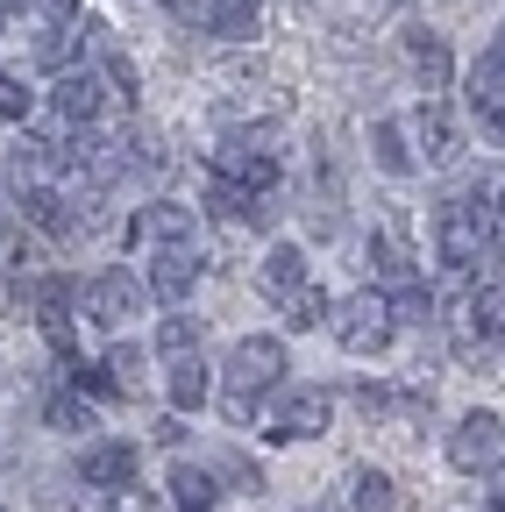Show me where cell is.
Instances as JSON below:
<instances>
[{
  "mask_svg": "<svg viewBox=\"0 0 505 512\" xmlns=\"http://www.w3.org/2000/svg\"><path fill=\"white\" fill-rule=\"evenodd\" d=\"M484 242H491V228H484V207L470 200V192H463V200H441V207H434V249H441V271H449L456 285H470V271L491 264Z\"/></svg>",
  "mask_w": 505,
  "mask_h": 512,
  "instance_id": "6da1fadb",
  "label": "cell"
},
{
  "mask_svg": "<svg viewBox=\"0 0 505 512\" xmlns=\"http://www.w3.org/2000/svg\"><path fill=\"white\" fill-rule=\"evenodd\" d=\"M392 335H399V313H392L385 292H356V299L342 306V320H335V342H342L349 356H385Z\"/></svg>",
  "mask_w": 505,
  "mask_h": 512,
  "instance_id": "7a4b0ae2",
  "label": "cell"
},
{
  "mask_svg": "<svg viewBox=\"0 0 505 512\" xmlns=\"http://www.w3.org/2000/svg\"><path fill=\"white\" fill-rule=\"evenodd\" d=\"M449 463L463 477H498L505 470V420L498 413H463L449 434Z\"/></svg>",
  "mask_w": 505,
  "mask_h": 512,
  "instance_id": "3957f363",
  "label": "cell"
},
{
  "mask_svg": "<svg viewBox=\"0 0 505 512\" xmlns=\"http://www.w3.org/2000/svg\"><path fill=\"white\" fill-rule=\"evenodd\" d=\"M328 413H335V399L321 384H292V392H278V406L264 413V427H271V441H321Z\"/></svg>",
  "mask_w": 505,
  "mask_h": 512,
  "instance_id": "277c9868",
  "label": "cell"
},
{
  "mask_svg": "<svg viewBox=\"0 0 505 512\" xmlns=\"http://www.w3.org/2000/svg\"><path fill=\"white\" fill-rule=\"evenodd\" d=\"M278 377H285V342L278 335H242L228 349V392L264 399V392H278Z\"/></svg>",
  "mask_w": 505,
  "mask_h": 512,
  "instance_id": "5b68a950",
  "label": "cell"
},
{
  "mask_svg": "<svg viewBox=\"0 0 505 512\" xmlns=\"http://www.w3.org/2000/svg\"><path fill=\"white\" fill-rule=\"evenodd\" d=\"M86 313H93V328H107V335H114V328H129V320L143 313V285H136V271H121V264L100 271V278L86 285Z\"/></svg>",
  "mask_w": 505,
  "mask_h": 512,
  "instance_id": "8992f818",
  "label": "cell"
},
{
  "mask_svg": "<svg viewBox=\"0 0 505 512\" xmlns=\"http://www.w3.org/2000/svg\"><path fill=\"white\" fill-rule=\"evenodd\" d=\"M214 178H235V185H249V192H271V185H278V157L264 150V136H228V143L214 150Z\"/></svg>",
  "mask_w": 505,
  "mask_h": 512,
  "instance_id": "52a82bcc",
  "label": "cell"
},
{
  "mask_svg": "<svg viewBox=\"0 0 505 512\" xmlns=\"http://www.w3.org/2000/svg\"><path fill=\"white\" fill-rule=\"evenodd\" d=\"M193 285H200L193 242H157V256H150V292L171 299V306H185V299H193Z\"/></svg>",
  "mask_w": 505,
  "mask_h": 512,
  "instance_id": "ba28073f",
  "label": "cell"
},
{
  "mask_svg": "<svg viewBox=\"0 0 505 512\" xmlns=\"http://www.w3.org/2000/svg\"><path fill=\"white\" fill-rule=\"evenodd\" d=\"M207 214L221 221V228H271V200L264 192H249V185H235V178H214L207 185Z\"/></svg>",
  "mask_w": 505,
  "mask_h": 512,
  "instance_id": "9c48e42d",
  "label": "cell"
},
{
  "mask_svg": "<svg viewBox=\"0 0 505 512\" xmlns=\"http://www.w3.org/2000/svg\"><path fill=\"white\" fill-rule=\"evenodd\" d=\"M406 136L420 143V157H427V164H456V157H463V128H456V114L441 107V100H427V107L406 121Z\"/></svg>",
  "mask_w": 505,
  "mask_h": 512,
  "instance_id": "30bf717a",
  "label": "cell"
},
{
  "mask_svg": "<svg viewBox=\"0 0 505 512\" xmlns=\"http://www.w3.org/2000/svg\"><path fill=\"white\" fill-rule=\"evenodd\" d=\"M50 107H57V121H65V128H93V121H100V107H107L100 72H57Z\"/></svg>",
  "mask_w": 505,
  "mask_h": 512,
  "instance_id": "8fae6325",
  "label": "cell"
},
{
  "mask_svg": "<svg viewBox=\"0 0 505 512\" xmlns=\"http://www.w3.org/2000/svg\"><path fill=\"white\" fill-rule=\"evenodd\" d=\"M399 50H406V64L420 72L427 93H441V86L456 79V57H449V36H441V29H420V22H413V29L399 36Z\"/></svg>",
  "mask_w": 505,
  "mask_h": 512,
  "instance_id": "7c38bea8",
  "label": "cell"
},
{
  "mask_svg": "<svg viewBox=\"0 0 505 512\" xmlns=\"http://www.w3.org/2000/svg\"><path fill=\"white\" fill-rule=\"evenodd\" d=\"M463 335H470L477 349L505 342V278H484V285L463 292Z\"/></svg>",
  "mask_w": 505,
  "mask_h": 512,
  "instance_id": "4fadbf2b",
  "label": "cell"
},
{
  "mask_svg": "<svg viewBox=\"0 0 505 512\" xmlns=\"http://www.w3.org/2000/svg\"><path fill=\"white\" fill-rule=\"evenodd\" d=\"M79 477L93 491H121V484H136V441H100L79 456Z\"/></svg>",
  "mask_w": 505,
  "mask_h": 512,
  "instance_id": "5bb4252c",
  "label": "cell"
},
{
  "mask_svg": "<svg viewBox=\"0 0 505 512\" xmlns=\"http://www.w3.org/2000/svg\"><path fill=\"white\" fill-rule=\"evenodd\" d=\"M257 285H264V299L285 306V299L306 285V249H299V242H271V256L257 264Z\"/></svg>",
  "mask_w": 505,
  "mask_h": 512,
  "instance_id": "9a60e30c",
  "label": "cell"
},
{
  "mask_svg": "<svg viewBox=\"0 0 505 512\" xmlns=\"http://www.w3.org/2000/svg\"><path fill=\"white\" fill-rule=\"evenodd\" d=\"M22 221H29L36 235H72V228H79L72 200H65L57 185H29V192H22Z\"/></svg>",
  "mask_w": 505,
  "mask_h": 512,
  "instance_id": "2e32d148",
  "label": "cell"
},
{
  "mask_svg": "<svg viewBox=\"0 0 505 512\" xmlns=\"http://www.w3.org/2000/svg\"><path fill=\"white\" fill-rule=\"evenodd\" d=\"M193 207H171V200H157V207H143L136 221H129V242H193Z\"/></svg>",
  "mask_w": 505,
  "mask_h": 512,
  "instance_id": "e0dca14e",
  "label": "cell"
},
{
  "mask_svg": "<svg viewBox=\"0 0 505 512\" xmlns=\"http://www.w3.org/2000/svg\"><path fill=\"white\" fill-rule=\"evenodd\" d=\"M370 264H377V278H385L392 292H399V285H420V256H413L392 228H377V235H370Z\"/></svg>",
  "mask_w": 505,
  "mask_h": 512,
  "instance_id": "ac0fdd59",
  "label": "cell"
},
{
  "mask_svg": "<svg viewBox=\"0 0 505 512\" xmlns=\"http://www.w3.org/2000/svg\"><path fill=\"white\" fill-rule=\"evenodd\" d=\"M370 150H377V171H385V178H413V150H406V121H370Z\"/></svg>",
  "mask_w": 505,
  "mask_h": 512,
  "instance_id": "d6986e66",
  "label": "cell"
},
{
  "mask_svg": "<svg viewBox=\"0 0 505 512\" xmlns=\"http://www.w3.org/2000/svg\"><path fill=\"white\" fill-rule=\"evenodd\" d=\"M171 498H178V512H214V470H200V463H171Z\"/></svg>",
  "mask_w": 505,
  "mask_h": 512,
  "instance_id": "ffe728a7",
  "label": "cell"
},
{
  "mask_svg": "<svg viewBox=\"0 0 505 512\" xmlns=\"http://www.w3.org/2000/svg\"><path fill=\"white\" fill-rule=\"evenodd\" d=\"M207 392H214V384H207V363H200V356H178V363H171V406H178V413H200Z\"/></svg>",
  "mask_w": 505,
  "mask_h": 512,
  "instance_id": "44dd1931",
  "label": "cell"
},
{
  "mask_svg": "<svg viewBox=\"0 0 505 512\" xmlns=\"http://www.w3.org/2000/svg\"><path fill=\"white\" fill-rule=\"evenodd\" d=\"M349 512H399V491L385 470H349Z\"/></svg>",
  "mask_w": 505,
  "mask_h": 512,
  "instance_id": "7402d4cb",
  "label": "cell"
},
{
  "mask_svg": "<svg viewBox=\"0 0 505 512\" xmlns=\"http://www.w3.org/2000/svg\"><path fill=\"white\" fill-rule=\"evenodd\" d=\"M65 377H72V384H79V392H86V399H93V406H114V399H121V392H129V384H121V377H114V370H107V363H65Z\"/></svg>",
  "mask_w": 505,
  "mask_h": 512,
  "instance_id": "603a6c76",
  "label": "cell"
},
{
  "mask_svg": "<svg viewBox=\"0 0 505 512\" xmlns=\"http://www.w3.org/2000/svg\"><path fill=\"white\" fill-rule=\"evenodd\" d=\"M470 107H477V121L491 128V136L505 143V79H477L470 72Z\"/></svg>",
  "mask_w": 505,
  "mask_h": 512,
  "instance_id": "cb8c5ba5",
  "label": "cell"
},
{
  "mask_svg": "<svg viewBox=\"0 0 505 512\" xmlns=\"http://www.w3.org/2000/svg\"><path fill=\"white\" fill-rule=\"evenodd\" d=\"M321 320H328V292H321V285H299V292L285 299V328H292V335L321 328Z\"/></svg>",
  "mask_w": 505,
  "mask_h": 512,
  "instance_id": "d4e9b609",
  "label": "cell"
},
{
  "mask_svg": "<svg viewBox=\"0 0 505 512\" xmlns=\"http://www.w3.org/2000/svg\"><path fill=\"white\" fill-rule=\"evenodd\" d=\"M50 427H65V434H93V399L79 392V384L50 399Z\"/></svg>",
  "mask_w": 505,
  "mask_h": 512,
  "instance_id": "484cf974",
  "label": "cell"
},
{
  "mask_svg": "<svg viewBox=\"0 0 505 512\" xmlns=\"http://www.w3.org/2000/svg\"><path fill=\"white\" fill-rule=\"evenodd\" d=\"M157 349H164L171 363H178V356H200V320H193V313H171L164 328H157Z\"/></svg>",
  "mask_w": 505,
  "mask_h": 512,
  "instance_id": "4316f807",
  "label": "cell"
},
{
  "mask_svg": "<svg viewBox=\"0 0 505 512\" xmlns=\"http://www.w3.org/2000/svg\"><path fill=\"white\" fill-rule=\"evenodd\" d=\"M43 171H50V143L22 136V143H15V157H8V178H15V185H43Z\"/></svg>",
  "mask_w": 505,
  "mask_h": 512,
  "instance_id": "83f0119b",
  "label": "cell"
},
{
  "mask_svg": "<svg viewBox=\"0 0 505 512\" xmlns=\"http://www.w3.org/2000/svg\"><path fill=\"white\" fill-rule=\"evenodd\" d=\"M72 57H79V36L72 29H43L36 36V64H43V72H72Z\"/></svg>",
  "mask_w": 505,
  "mask_h": 512,
  "instance_id": "f1b7e54d",
  "label": "cell"
},
{
  "mask_svg": "<svg viewBox=\"0 0 505 512\" xmlns=\"http://www.w3.org/2000/svg\"><path fill=\"white\" fill-rule=\"evenodd\" d=\"M470 200H477V207H484L491 221H505V171H498V164L470 178Z\"/></svg>",
  "mask_w": 505,
  "mask_h": 512,
  "instance_id": "f546056e",
  "label": "cell"
},
{
  "mask_svg": "<svg viewBox=\"0 0 505 512\" xmlns=\"http://www.w3.org/2000/svg\"><path fill=\"white\" fill-rule=\"evenodd\" d=\"M29 107H36V93L15 72H0V121H29Z\"/></svg>",
  "mask_w": 505,
  "mask_h": 512,
  "instance_id": "4dcf8cb0",
  "label": "cell"
},
{
  "mask_svg": "<svg viewBox=\"0 0 505 512\" xmlns=\"http://www.w3.org/2000/svg\"><path fill=\"white\" fill-rule=\"evenodd\" d=\"M107 370H114V377H121V384L136 392V377H143V356H136L129 342H114V349H107Z\"/></svg>",
  "mask_w": 505,
  "mask_h": 512,
  "instance_id": "1f68e13d",
  "label": "cell"
},
{
  "mask_svg": "<svg viewBox=\"0 0 505 512\" xmlns=\"http://www.w3.org/2000/svg\"><path fill=\"white\" fill-rule=\"evenodd\" d=\"M107 512H157V498L136 491V484H121V491H107Z\"/></svg>",
  "mask_w": 505,
  "mask_h": 512,
  "instance_id": "d6a6232c",
  "label": "cell"
},
{
  "mask_svg": "<svg viewBox=\"0 0 505 512\" xmlns=\"http://www.w3.org/2000/svg\"><path fill=\"white\" fill-rule=\"evenodd\" d=\"M349 399H356V413H370V420H377V413H392V392H385V384H356Z\"/></svg>",
  "mask_w": 505,
  "mask_h": 512,
  "instance_id": "836d02e7",
  "label": "cell"
},
{
  "mask_svg": "<svg viewBox=\"0 0 505 512\" xmlns=\"http://www.w3.org/2000/svg\"><path fill=\"white\" fill-rule=\"evenodd\" d=\"M477 79H505V29L484 43V57H477Z\"/></svg>",
  "mask_w": 505,
  "mask_h": 512,
  "instance_id": "e575fe53",
  "label": "cell"
},
{
  "mask_svg": "<svg viewBox=\"0 0 505 512\" xmlns=\"http://www.w3.org/2000/svg\"><path fill=\"white\" fill-rule=\"evenodd\" d=\"M50 8H79V0H50Z\"/></svg>",
  "mask_w": 505,
  "mask_h": 512,
  "instance_id": "d590c367",
  "label": "cell"
},
{
  "mask_svg": "<svg viewBox=\"0 0 505 512\" xmlns=\"http://www.w3.org/2000/svg\"><path fill=\"white\" fill-rule=\"evenodd\" d=\"M0 512H8V505H0Z\"/></svg>",
  "mask_w": 505,
  "mask_h": 512,
  "instance_id": "8d00e7d4",
  "label": "cell"
}]
</instances>
